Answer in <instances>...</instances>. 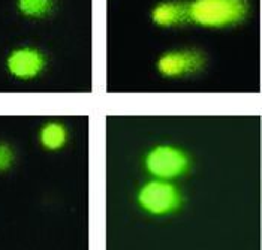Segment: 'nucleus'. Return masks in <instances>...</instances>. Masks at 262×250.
Here are the masks:
<instances>
[{"label": "nucleus", "mask_w": 262, "mask_h": 250, "mask_svg": "<svg viewBox=\"0 0 262 250\" xmlns=\"http://www.w3.org/2000/svg\"><path fill=\"white\" fill-rule=\"evenodd\" d=\"M68 140L66 129L59 123H48L40 130V143L48 150H57L64 146Z\"/></svg>", "instance_id": "7"}, {"label": "nucleus", "mask_w": 262, "mask_h": 250, "mask_svg": "<svg viewBox=\"0 0 262 250\" xmlns=\"http://www.w3.org/2000/svg\"><path fill=\"white\" fill-rule=\"evenodd\" d=\"M54 0H18L20 11L27 17H43L51 12Z\"/></svg>", "instance_id": "8"}, {"label": "nucleus", "mask_w": 262, "mask_h": 250, "mask_svg": "<svg viewBox=\"0 0 262 250\" xmlns=\"http://www.w3.org/2000/svg\"><path fill=\"white\" fill-rule=\"evenodd\" d=\"M138 202L145 211L162 216L179 209L182 204V196L171 183L153 180L142 186L138 195Z\"/></svg>", "instance_id": "2"}, {"label": "nucleus", "mask_w": 262, "mask_h": 250, "mask_svg": "<svg viewBox=\"0 0 262 250\" xmlns=\"http://www.w3.org/2000/svg\"><path fill=\"white\" fill-rule=\"evenodd\" d=\"M151 17L162 27L179 26L189 20V5L182 2H163L153 9Z\"/></svg>", "instance_id": "6"}, {"label": "nucleus", "mask_w": 262, "mask_h": 250, "mask_svg": "<svg viewBox=\"0 0 262 250\" xmlns=\"http://www.w3.org/2000/svg\"><path fill=\"white\" fill-rule=\"evenodd\" d=\"M204 66V57L196 51H171L163 54L158 69L165 77H182L187 74H193Z\"/></svg>", "instance_id": "4"}, {"label": "nucleus", "mask_w": 262, "mask_h": 250, "mask_svg": "<svg viewBox=\"0 0 262 250\" xmlns=\"http://www.w3.org/2000/svg\"><path fill=\"white\" fill-rule=\"evenodd\" d=\"M45 66L43 56L32 48H20L14 51L8 59L9 72L21 80H30L42 72Z\"/></svg>", "instance_id": "5"}, {"label": "nucleus", "mask_w": 262, "mask_h": 250, "mask_svg": "<svg viewBox=\"0 0 262 250\" xmlns=\"http://www.w3.org/2000/svg\"><path fill=\"white\" fill-rule=\"evenodd\" d=\"M145 167L156 178L169 180L182 175L189 167V161L182 150L176 147L158 146L147 154Z\"/></svg>", "instance_id": "3"}, {"label": "nucleus", "mask_w": 262, "mask_h": 250, "mask_svg": "<svg viewBox=\"0 0 262 250\" xmlns=\"http://www.w3.org/2000/svg\"><path fill=\"white\" fill-rule=\"evenodd\" d=\"M14 161V153L12 150L5 144H0V171H5L11 167Z\"/></svg>", "instance_id": "9"}, {"label": "nucleus", "mask_w": 262, "mask_h": 250, "mask_svg": "<svg viewBox=\"0 0 262 250\" xmlns=\"http://www.w3.org/2000/svg\"><path fill=\"white\" fill-rule=\"evenodd\" d=\"M249 12L247 0H195L189 20L204 27H226L242 22Z\"/></svg>", "instance_id": "1"}]
</instances>
